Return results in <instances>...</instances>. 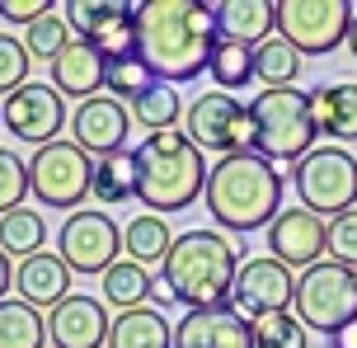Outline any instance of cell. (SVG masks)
Wrapping results in <instances>:
<instances>
[{"mask_svg": "<svg viewBox=\"0 0 357 348\" xmlns=\"http://www.w3.org/2000/svg\"><path fill=\"white\" fill-rule=\"evenodd\" d=\"M221 24L207 0H146L137 5V56L160 85H188L207 71Z\"/></svg>", "mask_w": 357, "mask_h": 348, "instance_id": "1", "label": "cell"}, {"mask_svg": "<svg viewBox=\"0 0 357 348\" xmlns=\"http://www.w3.org/2000/svg\"><path fill=\"white\" fill-rule=\"evenodd\" d=\"M235 273H240V245L231 236H221L216 226H193V231L174 236L160 264L165 296L188 311L231 306Z\"/></svg>", "mask_w": 357, "mask_h": 348, "instance_id": "2", "label": "cell"}, {"mask_svg": "<svg viewBox=\"0 0 357 348\" xmlns=\"http://www.w3.org/2000/svg\"><path fill=\"white\" fill-rule=\"evenodd\" d=\"M202 202L216 217V231H235V236H250L259 226L268 231L273 217L282 212V174L264 156L240 151V156H226L207 169Z\"/></svg>", "mask_w": 357, "mask_h": 348, "instance_id": "3", "label": "cell"}, {"mask_svg": "<svg viewBox=\"0 0 357 348\" xmlns=\"http://www.w3.org/2000/svg\"><path fill=\"white\" fill-rule=\"evenodd\" d=\"M132 156H137V198L146 212L169 217V212H183L202 198L207 160L188 142V132H146V142Z\"/></svg>", "mask_w": 357, "mask_h": 348, "instance_id": "4", "label": "cell"}, {"mask_svg": "<svg viewBox=\"0 0 357 348\" xmlns=\"http://www.w3.org/2000/svg\"><path fill=\"white\" fill-rule=\"evenodd\" d=\"M254 118V156H264L268 165H301L315 151L320 132H315V113H310V94L291 90H264L250 104Z\"/></svg>", "mask_w": 357, "mask_h": 348, "instance_id": "5", "label": "cell"}, {"mask_svg": "<svg viewBox=\"0 0 357 348\" xmlns=\"http://www.w3.org/2000/svg\"><path fill=\"white\" fill-rule=\"evenodd\" d=\"M291 306H296V320H301L305 330H315V334L329 339V334H339L343 325L357 320V273L343 268V264L320 259L315 268H305V273L296 278Z\"/></svg>", "mask_w": 357, "mask_h": 348, "instance_id": "6", "label": "cell"}, {"mask_svg": "<svg viewBox=\"0 0 357 348\" xmlns=\"http://www.w3.org/2000/svg\"><path fill=\"white\" fill-rule=\"evenodd\" d=\"M291 188L305 212L339 217L357 207V156L348 146H315L301 165H291Z\"/></svg>", "mask_w": 357, "mask_h": 348, "instance_id": "7", "label": "cell"}, {"mask_svg": "<svg viewBox=\"0 0 357 348\" xmlns=\"http://www.w3.org/2000/svg\"><path fill=\"white\" fill-rule=\"evenodd\" d=\"M89 179H94V160L75 142H47L29 156V193L43 207L80 212V202L89 198Z\"/></svg>", "mask_w": 357, "mask_h": 348, "instance_id": "8", "label": "cell"}, {"mask_svg": "<svg viewBox=\"0 0 357 348\" xmlns=\"http://www.w3.org/2000/svg\"><path fill=\"white\" fill-rule=\"evenodd\" d=\"M183 132L197 151H212L216 160L226 156H240V151L254 146V118H250V104H240L235 94H221V90H207L197 94L188 113H183Z\"/></svg>", "mask_w": 357, "mask_h": 348, "instance_id": "9", "label": "cell"}, {"mask_svg": "<svg viewBox=\"0 0 357 348\" xmlns=\"http://www.w3.org/2000/svg\"><path fill=\"white\" fill-rule=\"evenodd\" d=\"M348 24H353L348 0H278L273 33L301 56H329L339 43H348Z\"/></svg>", "mask_w": 357, "mask_h": 348, "instance_id": "10", "label": "cell"}, {"mask_svg": "<svg viewBox=\"0 0 357 348\" xmlns=\"http://www.w3.org/2000/svg\"><path fill=\"white\" fill-rule=\"evenodd\" d=\"M118 255H123V226L108 217L104 207H80L56 231V259L71 273L104 278L118 264Z\"/></svg>", "mask_w": 357, "mask_h": 348, "instance_id": "11", "label": "cell"}, {"mask_svg": "<svg viewBox=\"0 0 357 348\" xmlns=\"http://www.w3.org/2000/svg\"><path fill=\"white\" fill-rule=\"evenodd\" d=\"M66 24L75 38L94 43L104 61L137 56V5H127V0H71Z\"/></svg>", "mask_w": 357, "mask_h": 348, "instance_id": "12", "label": "cell"}, {"mask_svg": "<svg viewBox=\"0 0 357 348\" xmlns=\"http://www.w3.org/2000/svg\"><path fill=\"white\" fill-rule=\"evenodd\" d=\"M0 123H5V132L15 142H33V151H38V146H47V142H56V132L66 128V99L52 85L29 80V85H19L0 104Z\"/></svg>", "mask_w": 357, "mask_h": 348, "instance_id": "13", "label": "cell"}, {"mask_svg": "<svg viewBox=\"0 0 357 348\" xmlns=\"http://www.w3.org/2000/svg\"><path fill=\"white\" fill-rule=\"evenodd\" d=\"M329 250V221L305 212L301 202L296 207H282L273 226H268V259H278L282 268H315Z\"/></svg>", "mask_w": 357, "mask_h": 348, "instance_id": "14", "label": "cell"}, {"mask_svg": "<svg viewBox=\"0 0 357 348\" xmlns=\"http://www.w3.org/2000/svg\"><path fill=\"white\" fill-rule=\"evenodd\" d=\"M291 296H296V278L291 268H282L278 259H240V273H235V292L231 306L245 320L254 315H273V311H291Z\"/></svg>", "mask_w": 357, "mask_h": 348, "instance_id": "15", "label": "cell"}, {"mask_svg": "<svg viewBox=\"0 0 357 348\" xmlns=\"http://www.w3.org/2000/svg\"><path fill=\"white\" fill-rule=\"evenodd\" d=\"M127 137H132V113L127 104H118L113 94H89L80 99L71 113V142L85 156L104 160L113 151H127Z\"/></svg>", "mask_w": 357, "mask_h": 348, "instance_id": "16", "label": "cell"}, {"mask_svg": "<svg viewBox=\"0 0 357 348\" xmlns=\"http://www.w3.org/2000/svg\"><path fill=\"white\" fill-rule=\"evenodd\" d=\"M108 330H113V320H108L104 301L89 292H71L61 306L47 311V339H52V348H104Z\"/></svg>", "mask_w": 357, "mask_h": 348, "instance_id": "17", "label": "cell"}, {"mask_svg": "<svg viewBox=\"0 0 357 348\" xmlns=\"http://www.w3.org/2000/svg\"><path fill=\"white\" fill-rule=\"evenodd\" d=\"M174 348H254V334H250V320L235 306L183 311L174 325Z\"/></svg>", "mask_w": 357, "mask_h": 348, "instance_id": "18", "label": "cell"}, {"mask_svg": "<svg viewBox=\"0 0 357 348\" xmlns=\"http://www.w3.org/2000/svg\"><path fill=\"white\" fill-rule=\"evenodd\" d=\"M15 292H19L24 306H33V311H52V306H61V301L71 296V268H66L56 255L19 259Z\"/></svg>", "mask_w": 357, "mask_h": 348, "instance_id": "19", "label": "cell"}, {"mask_svg": "<svg viewBox=\"0 0 357 348\" xmlns=\"http://www.w3.org/2000/svg\"><path fill=\"white\" fill-rule=\"evenodd\" d=\"M104 71L108 61L104 52L85 43V38H75L66 52L52 61V90L61 99H89V94H104Z\"/></svg>", "mask_w": 357, "mask_h": 348, "instance_id": "20", "label": "cell"}, {"mask_svg": "<svg viewBox=\"0 0 357 348\" xmlns=\"http://www.w3.org/2000/svg\"><path fill=\"white\" fill-rule=\"evenodd\" d=\"M310 113H315V132L320 137L357 142V80H339V85L310 90Z\"/></svg>", "mask_w": 357, "mask_h": 348, "instance_id": "21", "label": "cell"}, {"mask_svg": "<svg viewBox=\"0 0 357 348\" xmlns=\"http://www.w3.org/2000/svg\"><path fill=\"white\" fill-rule=\"evenodd\" d=\"M216 24H221V38L245 43V47H259L264 38H273L278 5L273 0H221L216 5Z\"/></svg>", "mask_w": 357, "mask_h": 348, "instance_id": "22", "label": "cell"}, {"mask_svg": "<svg viewBox=\"0 0 357 348\" xmlns=\"http://www.w3.org/2000/svg\"><path fill=\"white\" fill-rule=\"evenodd\" d=\"M108 348H174V325L155 306H137L113 320Z\"/></svg>", "mask_w": 357, "mask_h": 348, "instance_id": "23", "label": "cell"}, {"mask_svg": "<svg viewBox=\"0 0 357 348\" xmlns=\"http://www.w3.org/2000/svg\"><path fill=\"white\" fill-rule=\"evenodd\" d=\"M169 245H174V231H169V221L155 217V212L132 217V221L123 226V255L132 259V264H142V268H151V264H165Z\"/></svg>", "mask_w": 357, "mask_h": 348, "instance_id": "24", "label": "cell"}, {"mask_svg": "<svg viewBox=\"0 0 357 348\" xmlns=\"http://www.w3.org/2000/svg\"><path fill=\"white\" fill-rule=\"evenodd\" d=\"M89 193L104 202V207H118V202L137 198V156H132V151H113L104 160H94Z\"/></svg>", "mask_w": 357, "mask_h": 348, "instance_id": "25", "label": "cell"}, {"mask_svg": "<svg viewBox=\"0 0 357 348\" xmlns=\"http://www.w3.org/2000/svg\"><path fill=\"white\" fill-rule=\"evenodd\" d=\"M301 75V52L273 33L254 47V80H264L268 90H291Z\"/></svg>", "mask_w": 357, "mask_h": 348, "instance_id": "26", "label": "cell"}, {"mask_svg": "<svg viewBox=\"0 0 357 348\" xmlns=\"http://www.w3.org/2000/svg\"><path fill=\"white\" fill-rule=\"evenodd\" d=\"M151 292H155L151 268L132 264V259H118V264L104 273V301H108V306H118V315L146 306V296H151Z\"/></svg>", "mask_w": 357, "mask_h": 348, "instance_id": "27", "label": "cell"}, {"mask_svg": "<svg viewBox=\"0 0 357 348\" xmlns=\"http://www.w3.org/2000/svg\"><path fill=\"white\" fill-rule=\"evenodd\" d=\"M43 240H47V221H43V212H33V207H15V212L0 217V250H5V255L33 259V255H43Z\"/></svg>", "mask_w": 357, "mask_h": 348, "instance_id": "28", "label": "cell"}, {"mask_svg": "<svg viewBox=\"0 0 357 348\" xmlns=\"http://www.w3.org/2000/svg\"><path fill=\"white\" fill-rule=\"evenodd\" d=\"M47 344V320L43 311L24 301H0V348H43Z\"/></svg>", "mask_w": 357, "mask_h": 348, "instance_id": "29", "label": "cell"}, {"mask_svg": "<svg viewBox=\"0 0 357 348\" xmlns=\"http://www.w3.org/2000/svg\"><path fill=\"white\" fill-rule=\"evenodd\" d=\"M207 75L221 85V94L254 85V47L221 38V43H216V52H212V61H207Z\"/></svg>", "mask_w": 357, "mask_h": 348, "instance_id": "30", "label": "cell"}, {"mask_svg": "<svg viewBox=\"0 0 357 348\" xmlns=\"http://www.w3.org/2000/svg\"><path fill=\"white\" fill-rule=\"evenodd\" d=\"M178 109H183V104H178L174 85H160V80H155V85H146V90L127 104V113H132L146 132H169V128H178Z\"/></svg>", "mask_w": 357, "mask_h": 348, "instance_id": "31", "label": "cell"}, {"mask_svg": "<svg viewBox=\"0 0 357 348\" xmlns=\"http://www.w3.org/2000/svg\"><path fill=\"white\" fill-rule=\"evenodd\" d=\"M250 334H254V348H305V344H310V330L296 320V311L254 315Z\"/></svg>", "mask_w": 357, "mask_h": 348, "instance_id": "32", "label": "cell"}, {"mask_svg": "<svg viewBox=\"0 0 357 348\" xmlns=\"http://www.w3.org/2000/svg\"><path fill=\"white\" fill-rule=\"evenodd\" d=\"M71 43H75L71 24H66V15H56V10L24 29V47H29V56H38V61H56Z\"/></svg>", "mask_w": 357, "mask_h": 348, "instance_id": "33", "label": "cell"}, {"mask_svg": "<svg viewBox=\"0 0 357 348\" xmlns=\"http://www.w3.org/2000/svg\"><path fill=\"white\" fill-rule=\"evenodd\" d=\"M146 85H155V75L142 66V56H123V61H108L104 71V94H113L118 104H132Z\"/></svg>", "mask_w": 357, "mask_h": 348, "instance_id": "34", "label": "cell"}, {"mask_svg": "<svg viewBox=\"0 0 357 348\" xmlns=\"http://www.w3.org/2000/svg\"><path fill=\"white\" fill-rule=\"evenodd\" d=\"M24 198H29V160L19 151L0 146V217L24 207Z\"/></svg>", "mask_w": 357, "mask_h": 348, "instance_id": "35", "label": "cell"}, {"mask_svg": "<svg viewBox=\"0 0 357 348\" xmlns=\"http://www.w3.org/2000/svg\"><path fill=\"white\" fill-rule=\"evenodd\" d=\"M19 85H29V47L24 38L0 33V94L10 99Z\"/></svg>", "mask_w": 357, "mask_h": 348, "instance_id": "36", "label": "cell"}, {"mask_svg": "<svg viewBox=\"0 0 357 348\" xmlns=\"http://www.w3.org/2000/svg\"><path fill=\"white\" fill-rule=\"evenodd\" d=\"M324 255H329V264H343L357 273V207L329 217V250Z\"/></svg>", "mask_w": 357, "mask_h": 348, "instance_id": "37", "label": "cell"}, {"mask_svg": "<svg viewBox=\"0 0 357 348\" xmlns=\"http://www.w3.org/2000/svg\"><path fill=\"white\" fill-rule=\"evenodd\" d=\"M56 5L52 0H0V19H10V24H38L43 15H52Z\"/></svg>", "mask_w": 357, "mask_h": 348, "instance_id": "38", "label": "cell"}, {"mask_svg": "<svg viewBox=\"0 0 357 348\" xmlns=\"http://www.w3.org/2000/svg\"><path fill=\"white\" fill-rule=\"evenodd\" d=\"M329 348H357V320H353V325H343L339 334H329Z\"/></svg>", "mask_w": 357, "mask_h": 348, "instance_id": "39", "label": "cell"}, {"mask_svg": "<svg viewBox=\"0 0 357 348\" xmlns=\"http://www.w3.org/2000/svg\"><path fill=\"white\" fill-rule=\"evenodd\" d=\"M15 287V268H10V255L0 250V301H5V292Z\"/></svg>", "mask_w": 357, "mask_h": 348, "instance_id": "40", "label": "cell"}, {"mask_svg": "<svg viewBox=\"0 0 357 348\" xmlns=\"http://www.w3.org/2000/svg\"><path fill=\"white\" fill-rule=\"evenodd\" d=\"M348 52H353V61H357V10H353V24H348Z\"/></svg>", "mask_w": 357, "mask_h": 348, "instance_id": "41", "label": "cell"}, {"mask_svg": "<svg viewBox=\"0 0 357 348\" xmlns=\"http://www.w3.org/2000/svg\"><path fill=\"white\" fill-rule=\"evenodd\" d=\"M0 128H5V123H0Z\"/></svg>", "mask_w": 357, "mask_h": 348, "instance_id": "42", "label": "cell"}]
</instances>
